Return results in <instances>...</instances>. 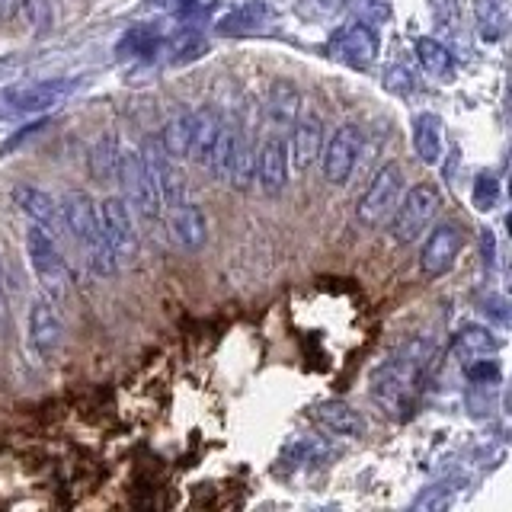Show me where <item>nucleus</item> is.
<instances>
[{
    "instance_id": "nucleus-8",
    "label": "nucleus",
    "mask_w": 512,
    "mask_h": 512,
    "mask_svg": "<svg viewBox=\"0 0 512 512\" xmlns=\"http://www.w3.org/2000/svg\"><path fill=\"white\" fill-rule=\"evenodd\" d=\"M362 154V128L359 125H340L330 138H324V148H320V170H324V180L330 186H343L349 183L352 170L359 164Z\"/></svg>"
},
{
    "instance_id": "nucleus-31",
    "label": "nucleus",
    "mask_w": 512,
    "mask_h": 512,
    "mask_svg": "<svg viewBox=\"0 0 512 512\" xmlns=\"http://www.w3.org/2000/svg\"><path fill=\"white\" fill-rule=\"evenodd\" d=\"M496 196H500V186H496V180L490 173H480L477 183H474V205L480 208V212H490V208L496 205Z\"/></svg>"
},
{
    "instance_id": "nucleus-9",
    "label": "nucleus",
    "mask_w": 512,
    "mask_h": 512,
    "mask_svg": "<svg viewBox=\"0 0 512 512\" xmlns=\"http://www.w3.org/2000/svg\"><path fill=\"white\" fill-rule=\"evenodd\" d=\"M141 164H144V170H148V176H151V183H154V189H157V196H160V202L164 205H180V202H186V192H189V183H186V173L180 170V164L160 148V141H154V138H148L141 144Z\"/></svg>"
},
{
    "instance_id": "nucleus-10",
    "label": "nucleus",
    "mask_w": 512,
    "mask_h": 512,
    "mask_svg": "<svg viewBox=\"0 0 512 512\" xmlns=\"http://www.w3.org/2000/svg\"><path fill=\"white\" fill-rule=\"evenodd\" d=\"M96 212H100V228L109 240L116 260H135L138 253V231H135V212L128 208L122 196H106L103 202H96Z\"/></svg>"
},
{
    "instance_id": "nucleus-15",
    "label": "nucleus",
    "mask_w": 512,
    "mask_h": 512,
    "mask_svg": "<svg viewBox=\"0 0 512 512\" xmlns=\"http://www.w3.org/2000/svg\"><path fill=\"white\" fill-rule=\"evenodd\" d=\"M13 202H16V208L32 221V224H39V228H45L52 237H58L61 231H64V224H61V208H58V202L48 196L45 189H39V186H26V183H20V186H13Z\"/></svg>"
},
{
    "instance_id": "nucleus-25",
    "label": "nucleus",
    "mask_w": 512,
    "mask_h": 512,
    "mask_svg": "<svg viewBox=\"0 0 512 512\" xmlns=\"http://www.w3.org/2000/svg\"><path fill=\"white\" fill-rule=\"evenodd\" d=\"M416 58H420V64L432 77H439V80L455 77V58L439 39H416Z\"/></svg>"
},
{
    "instance_id": "nucleus-26",
    "label": "nucleus",
    "mask_w": 512,
    "mask_h": 512,
    "mask_svg": "<svg viewBox=\"0 0 512 512\" xmlns=\"http://www.w3.org/2000/svg\"><path fill=\"white\" fill-rule=\"evenodd\" d=\"M119 151L122 144L106 135L90 148V176L100 183H116V167H119Z\"/></svg>"
},
{
    "instance_id": "nucleus-20",
    "label": "nucleus",
    "mask_w": 512,
    "mask_h": 512,
    "mask_svg": "<svg viewBox=\"0 0 512 512\" xmlns=\"http://www.w3.org/2000/svg\"><path fill=\"white\" fill-rule=\"evenodd\" d=\"M413 151L416 157L423 160L426 167H436L442 160V151H445V141H442V119L436 112H420V116H413Z\"/></svg>"
},
{
    "instance_id": "nucleus-1",
    "label": "nucleus",
    "mask_w": 512,
    "mask_h": 512,
    "mask_svg": "<svg viewBox=\"0 0 512 512\" xmlns=\"http://www.w3.org/2000/svg\"><path fill=\"white\" fill-rule=\"evenodd\" d=\"M61 208V224L64 231L74 237V244L84 247V256H87V266L93 276L100 279H109L119 272V260L116 253H112L109 240L100 228V212H96V202L87 196L84 189H68L58 202Z\"/></svg>"
},
{
    "instance_id": "nucleus-5",
    "label": "nucleus",
    "mask_w": 512,
    "mask_h": 512,
    "mask_svg": "<svg viewBox=\"0 0 512 512\" xmlns=\"http://www.w3.org/2000/svg\"><path fill=\"white\" fill-rule=\"evenodd\" d=\"M26 260H29L32 276L39 279V285L48 295L52 298L68 295V288H71L68 260L61 256L58 240L45 228H39V224H32V228L26 231Z\"/></svg>"
},
{
    "instance_id": "nucleus-22",
    "label": "nucleus",
    "mask_w": 512,
    "mask_h": 512,
    "mask_svg": "<svg viewBox=\"0 0 512 512\" xmlns=\"http://www.w3.org/2000/svg\"><path fill=\"white\" fill-rule=\"evenodd\" d=\"M253 167H256V148L253 141L237 132V141H234V154H231V167H228V183L237 192H247L253 186Z\"/></svg>"
},
{
    "instance_id": "nucleus-7",
    "label": "nucleus",
    "mask_w": 512,
    "mask_h": 512,
    "mask_svg": "<svg viewBox=\"0 0 512 512\" xmlns=\"http://www.w3.org/2000/svg\"><path fill=\"white\" fill-rule=\"evenodd\" d=\"M400 196H404V167L384 164L372 176V183H368V189L362 192V199L356 205L359 224H365V228H381V224H388Z\"/></svg>"
},
{
    "instance_id": "nucleus-29",
    "label": "nucleus",
    "mask_w": 512,
    "mask_h": 512,
    "mask_svg": "<svg viewBox=\"0 0 512 512\" xmlns=\"http://www.w3.org/2000/svg\"><path fill=\"white\" fill-rule=\"evenodd\" d=\"M20 13H23V20L32 32H48L55 23V7H52V0H20Z\"/></svg>"
},
{
    "instance_id": "nucleus-2",
    "label": "nucleus",
    "mask_w": 512,
    "mask_h": 512,
    "mask_svg": "<svg viewBox=\"0 0 512 512\" xmlns=\"http://www.w3.org/2000/svg\"><path fill=\"white\" fill-rule=\"evenodd\" d=\"M426 365H429V343L416 336V340H410L397 356H391L378 368V375L372 378L375 404L388 413L404 416L413 407V394L420 388Z\"/></svg>"
},
{
    "instance_id": "nucleus-32",
    "label": "nucleus",
    "mask_w": 512,
    "mask_h": 512,
    "mask_svg": "<svg viewBox=\"0 0 512 512\" xmlns=\"http://www.w3.org/2000/svg\"><path fill=\"white\" fill-rule=\"evenodd\" d=\"M16 10H20V0H0V23H10Z\"/></svg>"
},
{
    "instance_id": "nucleus-33",
    "label": "nucleus",
    "mask_w": 512,
    "mask_h": 512,
    "mask_svg": "<svg viewBox=\"0 0 512 512\" xmlns=\"http://www.w3.org/2000/svg\"><path fill=\"white\" fill-rule=\"evenodd\" d=\"M7 317V285H4V266H0V320Z\"/></svg>"
},
{
    "instance_id": "nucleus-16",
    "label": "nucleus",
    "mask_w": 512,
    "mask_h": 512,
    "mask_svg": "<svg viewBox=\"0 0 512 512\" xmlns=\"http://www.w3.org/2000/svg\"><path fill=\"white\" fill-rule=\"evenodd\" d=\"M324 122L317 116H298V122L292 125V141H288V160L298 167V170H308L317 164L320 157V148H324Z\"/></svg>"
},
{
    "instance_id": "nucleus-3",
    "label": "nucleus",
    "mask_w": 512,
    "mask_h": 512,
    "mask_svg": "<svg viewBox=\"0 0 512 512\" xmlns=\"http://www.w3.org/2000/svg\"><path fill=\"white\" fill-rule=\"evenodd\" d=\"M77 87H80L77 77H48V80H29V84L4 87L0 90V122L42 116V112L68 100Z\"/></svg>"
},
{
    "instance_id": "nucleus-17",
    "label": "nucleus",
    "mask_w": 512,
    "mask_h": 512,
    "mask_svg": "<svg viewBox=\"0 0 512 512\" xmlns=\"http://www.w3.org/2000/svg\"><path fill=\"white\" fill-rule=\"evenodd\" d=\"M311 420L317 426H324L333 436H346V439H359L365 436V420L359 410H352L346 400H320L311 407Z\"/></svg>"
},
{
    "instance_id": "nucleus-30",
    "label": "nucleus",
    "mask_w": 512,
    "mask_h": 512,
    "mask_svg": "<svg viewBox=\"0 0 512 512\" xmlns=\"http://www.w3.org/2000/svg\"><path fill=\"white\" fill-rule=\"evenodd\" d=\"M160 45L164 42H160V36L154 29H135V32H128L125 42H122V48H128L132 55H151Z\"/></svg>"
},
{
    "instance_id": "nucleus-6",
    "label": "nucleus",
    "mask_w": 512,
    "mask_h": 512,
    "mask_svg": "<svg viewBox=\"0 0 512 512\" xmlns=\"http://www.w3.org/2000/svg\"><path fill=\"white\" fill-rule=\"evenodd\" d=\"M116 183L122 186V199L128 202V208L138 212L144 221H157L160 215H164V202H160L151 176L141 164V154L135 148H122L119 151Z\"/></svg>"
},
{
    "instance_id": "nucleus-27",
    "label": "nucleus",
    "mask_w": 512,
    "mask_h": 512,
    "mask_svg": "<svg viewBox=\"0 0 512 512\" xmlns=\"http://www.w3.org/2000/svg\"><path fill=\"white\" fill-rule=\"evenodd\" d=\"M237 132H240V128H234V125H221V132H218V138L212 144V151H208L205 167H208V173H212L218 183H228V167H231Z\"/></svg>"
},
{
    "instance_id": "nucleus-21",
    "label": "nucleus",
    "mask_w": 512,
    "mask_h": 512,
    "mask_svg": "<svg viewBox=\"0 0 512 512\" xmlns=\"http://www.w3.org/2000/svg\"><path fill=\"white\" fill-rule=\"evenodd\" d=\"M192 132H196V119H192V112H180V116L164 122L157 141L173 160H183V157H189V148H192Z\"/></svg>"
},
{
    "instance_id": "nucleus-13",
    "label": "nucleus",
    "mask_w": 512,
    "mask_h": 512,
    "mask_svg": "<svg viewBox=\"0 0 512 512\" xmlns=\"http://www.w3.org/2000/svg\"><path fill=\"white\" fill-rule=\"evenodd\" d=\"M288 141L276 132V135H269L263 144H260V151H256V167H253V180L256 186H260L263 196L269 199H276L285 192L288 186Z\"/></svg>"
},
{
    "instance_id": "nucleus-28",
    "label": "nucleus",
    "mask_w": 512,
    "mask_h": 512,
    "mask_svg": "<svg viewBox=\"0 0 512 512\" xmlns=\"http://www.w3.org/2000/svg\"><path fill=\"white\" fill-rule=\"evenodd\" d=\"M506 26V4L503 0H477V29L487 42H496Z\"/></svg>"
},
{
    "instance_id": "nucleus-24",
    "label": "nucleus",
    "mask_w": 512,
    "mask_h": 512,
    "mask_svg": "<svg viewBox=\"0 0 512 512\" xmlns=\"http://www.w3.org/2000/svg\"><path fill=\"white\" fill-rule=\"evenodd\" d=\"M500 349V340L487 330V327H461L458 336H455V352L464 359V362H474V359H484V356H493V352Z\"/></svg>"
},
{
    "instance_id": "nucleus-11",
    "label": "nucleus",
    "mask_w": 512,
    "mask_h": 512,
    "mask_svg": "<svg viewBox=\"0 0 512 512\" xmlns=\"http://www.w3.org/2000/svg\"><path fill=\"white\" fill-rule=\"evenodd\" d=\"M461 244H464V234L458 224L445 221V224H436V231H429L426 240H423V250H420V269L426 279H442L448 272L455 269L458 263V253H461Z\"/></svg>"
},
{
    "instance_id": "nucleus-19",
    "label": "nucleus",
    "mask_w": 512,
    "mask_h": 512,
    "mask_svg": "<svg viewBox=\"0 0 512 512\" xmlns=\"http://www.w3.org/2000/svg\"><path fill=\"white\" fill-rule=\"evenodd\" d=\"M301 93L292 80H276V84L269 87L266 93V122L269 128H276V132H285V128H292L301 116Z\"/></svg>"
},
{
    "instance_id": "nucleus-23",
    "label": "nucleus",
    "mask_w": 512,
    "mask_h": 512,
    "mask_svg": "<svg viewBox=\"0 0 512 512\" xmlns=\"http://www.w3.org/2000/svg\"><path fill=\"white\" fill-rule=\"evenodd\" d=\"M192 119H196V132H192V148H189V157L196 160V164L205 167L208 160V151H212V144L221 132L224 119L218 116L215 109H196L192 112Z\"/></svg>"
},
{
    "instance_id": "nucleus-14",
    "label": "nucleus",
    "mask_w": 512,
    "mask_h": 512,
    "mask_svg": "<svg viewBox=\"0 0 512 512\" xmlns=\"http://www.w3.org/2000/svg\"><path fill=\"white\" fill-rule=\"evenodd\" d=\"M26 336L36 356L52 359L64 343V324L58 308L48 298H36L29 304V320H26Z\"/></svg>"
},
{
    "instance_id": "nucleus-18",
    "label": "nucleus",
    "mask_w": 512,
    "mask_h": 512,
    "mask_svg": "<svg viewBox=\"0 0 512 512\" xmlns=\"http://www.w3.org/2000/svg\"><path fill=\"white\" fill-rule=\"evenodd\" d=\"M170 231L183 250L196 253L208 240V218L196 202H180V205H173V212H170Z\"/></svg>"
},
{
    "instance_id": "nucleus-12",
    "label": "nucleus",
    "mask_w": 512,
    "mask_h": 512,
    "mask_svg": "<svg viewBox=\"0 0 512 512\" xmlns=\"http://www.w3.org/2000/svg\"><path fill=\"white\" fill-rule=\"evenodd\" d=\"M330 55L336 61L349 64V68H356V71L372 68L375 58H378V36H375V29L368 26L365 20L340 26V29L333 32V39H330Z\"/></svg>"
},
{
    "instance_id": "nucleus-4",
    "label": "nucleus",
    "mask_w": 512,
    "mask_h": 512,
    "mask_svg": "<svg viewBox=\"0 0 512 512\" xmlns=\"http://www.w3.org/2000/svg\"><path fill=\"white\" fill-rule=\"evenodd\" d=\"M439 208H442V196H439L436 186L432 183L410 186L404 196H400L394 215L388 218V231L394 237V244H400V247L416 244V240L432 228Z\"/></svg>"
}]
</instances>
